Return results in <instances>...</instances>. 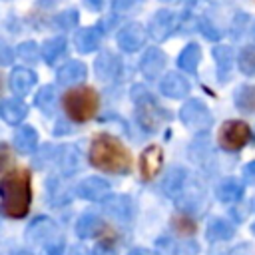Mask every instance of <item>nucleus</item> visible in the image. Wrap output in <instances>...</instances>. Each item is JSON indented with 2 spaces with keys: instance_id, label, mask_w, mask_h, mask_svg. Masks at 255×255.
<instances>
[{
  "instance_id": "nucleus-6",
  "label": "nucleus",
  "mask_w": 255,
  "mask_h": 255,
  "mask_svg": "<svg viewBox=\"0 0 255 255\" xmlns=\"http://www.w3.org/2000/svg\"><path fill=\"white\" fill-rule=\"evenodd\" d=\"M179 120L191 129H207L211 126V112L201 100H189L179 110Z\"/></svg>"
},
{
  "instance_id": "nucleus-41",
  "label": "nucleus",
  "mask_w": 255,
  "mask_h": 255,
  "mask_svg": "<svg viewBox=\"0 0 255 255\" xmlns=\"http://www.w3.org/2000/svg\"><path fill=\"white\" fill-rule=\"evenodd\" d=\"M12 255H30L28 251H16V253H12Z\"/></svg>"
},
{
  "instance_id": "nucleus-16",
  "label": "nucleus",
  "mask_w": 255,
  "mask_h": 255,
  "mask_svg": "<svg viewBox=\"0 0 255 255\" xmlns=\"http://www.w3.org/2000/svg\"><path fill=\"white\" fill-rule=\"evenodd\" d=\"M88 76V68L84 62H78V60H70L66 62L58 74H56V80L62 84V86H72V84H80L82 80H86Z\"/></svg>"
},
{
  "instance_id": "nucleus-40",
  "label": "nucleus",
  "mask_w": 255,
  "mask_h": 255,
  "mask_svg": "<svg viewBox=\"0 0 255 255\" xmlns=\"http://www.w3.org/2000/svg\"><path fill=\"white\" fill-rule=\"evenodd\" d=\"M88 6L94 8V10H100L102 8V0H88Z\"/></svg>"
},
{
  "instance_id": "nucleus-13",
  "label": "nucleus",
  "mask_w": 255,
  "mask_h": 255,
  "mask_svg": "<svg viewBox=\"0 0 255 255\" xmlns=\"http://www.w3.org/2000/svg\"><path fill=\"white\" fill-rule=\"evenodd\" d=\"M102 36H104V30H102L100 24L80 28V30L76 32V38H74L78 52H82V54H90V52H94V50L100 46Z\"/></svg>"
},
{
  "instance_id": "nucleus-5",
  "label": "nucleus",
  "mask_w": 255,
  "mask_h": 255,
  "mask_svg": "<svg viewBox=\"0 0 255 255\" xmlns=\"http://www.w3.org/2000/svg\"><path fill=\"white\" fill-rule=\"evenodd\" d=\"M251 128L241 120H227L217 133V141L225 151H239L245 143L251 141Z\"/></svg>"
},
{
  "instance_id": "nucleus-4",
  "label": "nucleus",
  "mask_w": 255,
  "mask_h": 255,
  "mask_svg": "<svg viewBox=\"0 0 255 255\" xmlns=\"http://www.w3.org/2000/svg\"><path fill=\"white\" fill-rule=\"evenodd\" d=\"M100 106L98 92L90 86L74 88L64 94V112L74 122H88L96 116Z\"/></svg>"
},
{
  "instance_id": "nucleus-42",
  "label": "nucleus",
  "mask_w": 255,
  "mask_h": 255,
  "mask_svg": "<svg viewBox=\"0 0 255 255\" xmlns=\"http://www.w3.org/2000/svg\"><path fill=\"white\" fill-rule=\"evenodd\" d=\"M251 231H253V235H255V223H253V225H251Z\"/></svg>"
},
{
  "instance_id": "nucleus-9",
  "label": "nucleus",
  "mask_w": 255,
  "mask_h": 255,
  "mask_svg": "<svg viewBox=\"0 0 255 255\" xmlns=\"http://www.w3.org/2000/svg\"><path fill=\"white\" fill-rule=\"evenodd\" d=\"M163 66H165V54L159 48H147L141 56L139 72L143 74L145 80H157Z\"/></svg>"
},
{
  "instance_id": "nucleus-33",
  "label": "nucleus",
  "mask_w": 255,
  "mask_h": 255,
  "mask_svg": "<svg viewBox=\"0 0 255 255\" xmlns=\"http://www.w3.org/2000/svg\"><path fill=\"white\" fill-rule=\"evenodd\" d=\"M76 22H78V12H76V10H66V12H62V14L56 16V24H58V28H64V30L74 28Z\"/></svg>"
},
{
  "instance_id": "nucleus-31",
  "label": "nucleus",
  "mask_w": 255,
  "mask_h": 255,
  "mask_svg": "<svg viewBox=\"0 0 255 255\" xmlns=\"http://www.w3.org/2000/svg\"><path fill=\"white\" fill-rule=\"evenodd\" d=\"M171 227H173L179 235H191V233L195 231V221H193L189 215L179 213V215H175V217L171 219Z\"/></svg>"
},
{
  "instance_id": "nucleus-18",
  "label": "nucleus",
  "mask_w": 255,
  "mask_h": 255,
  "mask_svg": "<svg viewBox=\"0 0 255 255\" xmlns=\"http://www.w3.org/2000/svg\"><path fill=\"white\" fill-rule=\"evenodd\" d=\"M104 231H108L106 223H104L100 217L92 215V213L82 215V217L78 219V223H76V233H78V237H82V239L96 237V235H100V233H104Z\"/></svg>"
},
{
  "instance_id": "nucleus-15",
  "label": "nucleus",
  "mask_w": 255,
  "mask_h": 255,
  "mask_svg": "<svg viewBox=\"0 0 255 255\" xmlns=\"http://www.w3.org/2000/svg\"><path fill=\"white\" fill-rule=\"evenodd\" d=\"M120 68H122V62L116 54L112 52H104L96 58V76L102 80V82H112L118 78L120 74Z\"/></svg>"
},
{
  "instance_id": "nucleus-28",
  "label": "nucleus",
  "mask_w": 255,
  "mask_h": 255,
  "mask_svg": "<svg viewBox=\"0 0 255 255\" xmlns=\"http://www.w3.org/2000/svg\"><path fill=\"white\" fill-rule=\"evenodd\" d=\"M56 231V225L50 219H36L30 229H28V239L40 241V239H50V235Z\"/></svg>"
},
{
  "instance_id": "nucleus-27",
  "label": "nucleus",
  "mask_w": 255,
  "mask_h": 255,
  "mask_svg": "<svg viewBox=\"0 0 255 255\" xmlns=\"http://www.w3.org/2000/svg\"><path fill=\"white\" fill-rule=\"evenodd\" d=\"M213 58L217 62V76L223 80L233 66V50L229 46H217L213 48Z\"/></svg>"
},
{
  "instance_id": "nucleus-37",
  "label": "nucleus",
  "mask_w": 255,
  "mask_h": 255,
  "mask_svg": "<svg viewBox=\"0 0 255 255\" xmlns=\"http://www.w3.org/2000/svg\"><path fill=\"white\" fill-rule=\"evenodd\" d=\"M62 251H64L62 241H56V243H48V245H46L44 255H62Z\"/></svg>"
},
{
  "instance_id": "nucleus-11",
  "label": "nucleus",
  "mask_w": 255,
  "mask_h": 255,
  "mask_svg": "<svg viewBox=\"0 0 255 255\" xmlns=\"http://www.w3.org/2000/svg\"><path fill=\"white\" fill-rule=\"evenodd\" d=\"M163 163V151L159 145H149L143 149L141 157H139V171L143 179H153Z\"/></svg>"
},
{
  "instance_id": "nucleus-30",
  "label": "nucleus",
  "mask_w": 255,
  "mask_h": 255,
  "mask_svg": "<svg viewBox=\"0 0 255 255\" xmlns=\"http://www.w3.org/2000/svg\"><path fill=\"white\" fill-rule=\"evenodd\" d=\"M237 66L245 76H255V46H245L239 52Z\"/></svg>"
},
{
  "instance_id": "nucleus-23",
  "label": "nucleus",
  "mask_w": 255,
  "mask_h": 255,
  "mask_svg": "<svg viewBox=\"0 0 255 255\" xmlns=\"http://www.w3.org/2000/svg\"><path fill=\"white\" fill-rule=\"evenodd\" d=\"M104 209H106L110 215H114L116 219H120V221H126V219L131 217V201H129V197H126V195L110 197V199L104 203Z\"/></svg>"
},
{
  "instance_id": "nucleus-12",
  "label": "nucleus",
  "mask_w": 255,
  "mask_h": 255,
  "mask_svg": "<svg viewBox=\"0 0 255 255\" xmlns=\"http://www.w3.org/2000/svg\"><path fill=\"white\" fill-rule=\"evenodd\" d=\"M159 92L165 96V98H173V100H179V98H185L189 94V82L181 76V74H175V72H169L161 78L159 82Z\"/></svg>"
},
{
  "instance_id": "nucleus-17",
  "label": "nucleus",
  "mask_w": 255,
  "mask_h": 255,
  "mask_svg": "<svg viewBox=\"0 0 255 255\" xmlns=\"http://www.w3.org/2000/svg\"><path fill=\"white\" fill-rule=\"evenodd\" d=\"M0 116L4 122L16 126L20 124L26 116H28V106L20 100V98H10V100H4L2 106H0Z\"/></svg>"
},
{
  "instance_id": "nucleus-8",
  "label": "nucleus",
  "mask_w": 255,
  "mask_h": 255,
  "mask_svg": "<svg viewBox=\"0 0 255 255\" xmlns=\"http://www.w3.org/2000/svg\"><path fill=\"white\" fill-rule=\"evenodd\" d=\"M143 44H145V30L137 22H129L118 32V46L124 52H129V54L137 52L139 48H143Z\"/></svg>"
},
{
  "instance_id": "nucleus-29",
  "label": "nucleus",
  "mask_w": 255,
  "mask_h": 255,
  "mask_svg": "<svg viewBox=\"0 0 255 255\" xmlns=\"http://www.w3.org/2000/svg\"><path fill=\"white\" fill-rule=\"evenodd\" d=\"M56 100H58V92H56L54 86H44V88L36 94V106L42 108L44 114H52V112H54Z\"/></svg>"
},
{
  "instance_id": "nucleus-32",
  "label": "nucleus",
  "mask_w": 255,
  "mask_h": 255,
  "mask_svg": "<svg viewBox=\"0 0 255 255\" xmlns=\"http://www.w3.org/2000/svg\"><path fill=\"white\" fill-rule=\"evenodd\" d=\"M16 54L24 62H34L38 58V46H36V42H24L16 48Z\"/></svg>"
},
{
  "instance_id": "nucleus-14",
  "label": "nucleus",
  "mask_w": 255,
  "mask_h": 255,
  "mask_svg": "<svg viewBox=\"0 0 255 255\" xmlns=\"http://www.w3.org/2000/svg\"><path fill=\"white\" fill-rule=\"evenodd\" d=\"M36 82H38V76L30 68H14L10 72V90L18 98L26 96L36 86Z\"/></svg>"
},
{
  "instance_id": "nucleus-35",
  "label": "nucleus",
  "mask_w": 255,
  "mask_h": 255,
  "mask_svg": "<svg viewBox=\"0 0 255 255\" xmlns=\"http://www.w3.org/2000/svg\"><path fill=\"white\" fill-rule=\"evenodd\" d=\"M94 255H116V249H114L112 241H100L94 249Z\"/></svg>"
},
{
  "instance_id": "nucleus-44",
  "label": "nucleus",
  "mask_w": 255,
  "mask_h": 255,
  "mask_svg": "<svg viewBox=\"0 0 255 255\" xmlns=\"http://www.w3.org/2000/svg\"><path fill=\"white\" fill-rule=\"evenodd\" d=\"M253 36H255V24H253Z\"/></svg>"
},
{
  "instance_id": "nucleus-2",
  "label": "nucleus",
  "mask_w": 255,
  "mask_h": 255,
  "mask_svg": "<svg viewBox=\"0 0 255 255\" xmlns=\"http://www.w3.org/2000/svg\"><path fill=\"white\" fill-rule=\"evenodd\" d=\"M90 163L108 173H126L131 167V157L118 137L110 133H100L92 139Z\"/></svg>"
},
{
  "instance_id": "nucleus-26",
  "label": "nucleus",
  "mask_w": 255,
  "mask_h": 255,
  "mask_svg": "<svg viewBox=\"0 0 255 255\" xmlns=\"http://www.w3.org/2000/svg\"><path fill=\"white\" fill-rule=\"evenodd\" d=\"M64 52H66V40L62 36L50 38L42 46V58L46 60V64H56L64 56Z\"/></svg>"
},
{
  "instance_id": "nucleus-24",
  "label": "nucleus",
  "mask_w": 255,
  "mask_h": 255,
  "mask_svg": "<svg viewBox=\"0 0 255 255\" xmlns=\"http://www.w3.org/2000/svg\"><path fill=\"white\" fill-rule=\"evenodd\" d=\"M235 233V227L227 221V219H213L209 225H207V231H205V237L209 241H227L231 239Z\"/></svg>"
},
{
  "instance_id": "nucleus-22",
  "label": "nucleus",
  "mask_w": 255,
  "mask_h": 255,
  "mask_svg": "<svg viewBox=\"0 0 255 255\" xmlns=\"http://www.w3.org/2000/svg\"><path fill=\"white\" fill-rule=\"evenodd\" d=\"M215 193H217V199H219L221 203H235V201H239L241 195H243V183L237 181V179H231V177H229V179H223V181L217 185Z\"/></svg>"
},
{
  "instance_id": "nucleus-3",
  "label": "nucleus",
  "mask_w": 255,
  "mask_h": 255,
  "mask_svg": "<svg viewBox=\"0 0 255 255\" xmlns=\"http://www.w3.org/2000/svg\"><path fill=\"white\" fill-rule=\"evenodd\" d=\"M131 98H133V102H135V116H137V122H139V126L145 129V131H149V133H153V131H157L167 120H169V114L155 102V98L145 90V88H141V86H135L133 90H131Z\"/></svg>"
},
{
  "instance_id": "nucleus-25",
  "label": "nucleus",
  "mask_w": 255,
  "mask_h": 255,
  "mask_svg": "<svg viewBox=\"0 0 255 255\" xmlns=\"http://www.w3.org/2000/svg\"><path fill=\"white\" fill-rule=\"evenodd\" d=\"M235 108L243 114H255V86H241L233 96Z\"/></svg>"
},
{
  "instance_id": "nucleus-10",
  "label": "nucleus",
  "mask_w": 255,
  "mask_h": 255,
  "mask_svg": "<svg viewBox=\"0 0 255 255\" xmlns=\"http://www.w3.org/2000/svg\"><path fill=\"white\" fill-rule=\"evenodd\" d=\"M76 193L88 201H104L110 195V183L102 177H86L78 185Z\"/></svg>"
},
{
  "instance_id": "nucleus-38",
  "label": "nucleus",
  "mask_w": 255,
  "mask_h": 255,
  "mask_svg": "<svg viewBox=\"0 0 255 255\" xmlns=\"http://www.w3.org/2000/svg\"><path fill=\"white\" fill-rule=\"evenodd\" d=\"M245 175H247L249 179H255V161H251V163L245 165Z\"/></svg>"
},
{
  "instance_id": "nucleus-20",
  "label": "nucleus",
  "mask_w": 255,
  "mask_h": 255,
  "mask_svg": "<svg viewBox=\"0 0 255 255\" xmlns=\"http://www.w3.org/2000/svg\"><path fill=\"white\" fill-rule=\"evenodd\" d=\"M185 185H187V173H185V169H181V167L169 169V173H167L165 179H163V189H165V193L171 195L173 199H177V197L183 193Z\"/></svg>"
},
{
  "instance_id": "nucleus-36",
  "label": "nucleus",
  "mask_w": 255,
  "mask_h": 255,
  "mask_svg": "<svg viewBox=\"0 0 255 255\" xmlns=\"http://www.w3.org/2000/svg\"><path fill=\"white\" fill-rule=\"evenodd\" d=\"M201 30H203V36H205V38H209V40H217V38L221 36V34H219V30H217V28H213L209 20H207V22H205V20L201 22Z\"/></svg>"
},
{
  "instance_id": "nucleus-1",
  "label": "nucleus",
  "mask_w": 255,
  "mask_h": 255,
  "mask_svg": "<svg viewBox=\"0 0 255 255\" xmlns=\"http://www.w3.org/2000/svg\"><path fill=\"white\" fill-rule=\"evenodd\" d=\"M0 197H2V213L12 219H20L28 215L32 201V177L24 167H16L2 175L0 181Z\"/></svg>"
},
{
  "instance_id": "nucleus-21",
  "label": "nucleus",
  "mask_w": 255,
  "mask_h": 255,
  "mask_svg": "<svg viewBox=\"0 0 255 255\" xmlns=\"http://www.w3.org/2000/svg\"><path fill=\"white\" fill-rule=\"evenodd\" d=\"M38 145V131L32 126H22L14 133V147L20 153H32Z\"/></svg>"
},
{
  "instance_id": "nucleus-7",
  "label": "nucleus",
  "mask_w": 255,
  "mask_h": 255,
  "mask_svg": "<svg viewBox=\"0 0 255 255\" xmlns=\"http://www.w3.org/2000/svg\"><path fill=\"white\" fill-rule=\"evenodd\" d=\"M177 14L171 10H159L153 14V18L149 20V34L151 38L163 42L167 40L175 30H177Z\"/></svg>"
},
{
  "instance_id": "nucleus-39",
  "label": "nucleus",
  "mask_w": 255,
  "mask_h": 255,
  "mask_svg": "<svg viewBox=\"0 0 255 255\" xmlns=\"http://www.w3.org/2000/svg\"><path fill=\"white\" fill-rule=\"evenodd\" d=\"M128 255H151V251H147V249H131Z\"/></svg>"
},
{
  "instance_id": "nucleus-34",
  "label": "nucleus",
  "mask_w": 255,
  "mask_h": 255,
  "mask_svg": "<svg viewBox=\"0 0 255 255\" xmlns=\"http://www.w3.org/2000/svg\"><path fill=\"white\" fill-rule=\"evenodd\" d=\"M137 2H139V0H112V8H114L116 12H128V10H131Z\"/></svg>"
},
{
  "instance_id": "nucleus-19",
  "label": "nucleus",
  "mask_w": 255,
  "mask_h": 255,
  "mask_svg": "<svg viewBox=\"0 0 255 255\" xmlns=\"http://www.w3.org/2000/svg\"><path fill=\"white\" fill-rule=\"evenodd\" d=\"M199 62H201V48H199V44H195V42L187 44V46L181 50V54L177 56V66H179L183 72H187V74H195Z\"/></svg>"
},
{
  "instance_id": "nucleus-43",
  "label": "nucleus",
  "mask_w": 255,
  "mask_h": 255,
  "mask_svg": "<svg viewBox=\"0 0 255 255\" xmlns=\"http://www.w3.org/2000/svg\"><path fill=\"white\" fill-rule=\"evenodd\" d=\"M161 2H175V0H161Z\"/></svg>"
}]
</instances>
